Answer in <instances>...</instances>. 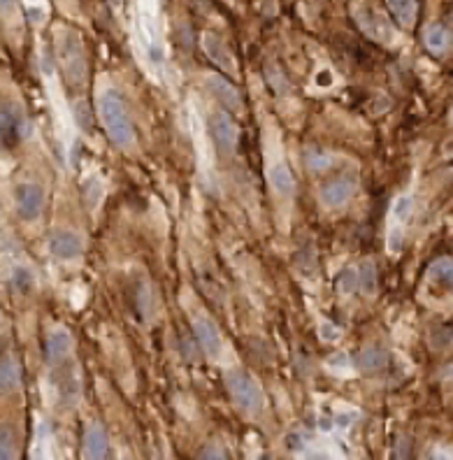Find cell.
Here are the masks:
<instances>
[{"label": "cell", "mask_w": 453, "mask_h": 460, "mask_svg": "<svg viewBox=\"0 0 453 460\" xmlns=\"http://www.w3.org/2000/svg\"><path fill=\"white\" fill-rule=\"evenodd\" d=\"M98 116L105 128L107 138L114 142L119 149H133L135 147V128L128 116L123 96L114 86H107L98 93Z\"/></svg>", "instance_id": "obj_1"}, {"label": "cell", "mask_w": 453, "mask_h": 460, "mask_svg": "<svg viewBox=\"0 0 453 460\" xmlns=\"http://www.w3.org/2000/svg\"><path fill=\"white\" fill-rule=\"evenodd\" d=\"M154 3H140L138 12H135V33H138V44L145 61L154 70L165 68V42H163V30L158 23V14L154 12Z\"/></svg>", "instance_id": "obj_2"}, {"label": "cell", "mask_w": 453, "mask_h": 460, "mask_svg": "<svg viewBox=\"0 0 453 460\" xmlns=\"http://www.w3.org/2000/svg\"><path fill=\"white\" fill-rule=\"evenodd\" d=\"M226 386L230 395H233L235 404L246 414H258L263 409V391H260L258 382L249 372L244 370H228L226 372Z\"/></svg>", "instance_id": "obj_3"}, {"label": "cell", "mask_w": 453, "mask_h": 460, "mask_svg": "<svg viewBox=\"0 0 453 460\" xmlns=\"http://www.w3.org/2000/svg\"><path fill=\"white\" fill-rule=\"evenodd\" d=\"M61 47V61L66 68L68 77L73 79V84H84L86 79V54L82 37L75 28H63V33L59 37Z\"/></svg>", "instance_id": "obj_4"}, {"label": "cell", "mask_w": 453, "mask_h": 460, "mask_svg": "<svg viewBox=\"0 0 453 460\" xmlns=\"http://www.w3.org/2000/svg\"><path fill=\"white\" fill-rule=\"evenodd\" d=\"M411 210H414V198H411V193H402L395 198L391 207V219H388V235H386V249L393 256H397L404 247V230H407Z\"/></svg>", "instance_id": "obj_5"}, {"label": "cell", "mask_w": 453, "mask_h": 460, "mask_svg": "<svg viewBox=\"0 0 453 460\" xmlns=\"http://www.w3.org/2000/svg\"><path fill=\"white\" fill-rule=\"evenodd\" d=\"M14 202L23 221H35L44 210V191L33 181H23L14 188Z\"/></svg>", "instance_id": "obj_6"}, {"label": "cell", "mask_w": 453, "mask_h": 460, "mask_svg": "<svg viewBox=\"0 0 453 460\" xmlns=\"http://www.w3.org/2000/svg\"><path fill=\"white\" fill-rule=\"evenodd\" d=\"M265 174H267L270 186H272V191L277 195L286 198V200L293 198V193H296V177H293L289 163H286L282 156H270L267 158Z\"/></svg>", "instance_id": "obj_7"}, {"label": "cell", "mask_w": 453, "mask_h": 460, "mask_svg": "<svg viewBox=\"0 0 453 460\" xmlns=\"http://www.w3.org/2000/svg\"><path fill=\"white\" fill-rule=\"evenodd\" d=\"M356 186H358L356 177H349V174H344V177H337V179H332V181H325V184L321 186L319 198H321V202H323L328 210L344 207V205L351 200V195L356 193Z\"/></svg>", "instance_id": "obj_8"}, {"label": "cell", "mask_w": 453, "mask_h": 460, "mask_svg": "<svg viewBox=\"0 0 453 460\" xmlns=\"http://www.w3.org/2000/svg\"><path fill=\"white\" fill-rule=\"evenodd\" d=\"M210 131H212V138L217 142V147L221 149L224 154H233L235 147H237V140H240V133H237V126L233 121V116L224 109L212 114V123H210Z\"/></svg>", "instance_id": "obj_9"}, {"label": "cell", "mask_w": 453, "mask_h": 460, "mask_svg": "<svg viewBox=\"0 0 453 460\" xmlns=\"http://www.w3.org/2000/svg\"><path fill=\"white\" fill-rule=\"evenodd\" d=\"M193 332L200 349L205 351L210 361H219L221 351H224V339H221V332L217 328V323L210 321L207 316H198L193 321Z\"/></svg>", "instance_id": "obj_10"}, {"label": "cell", "mask_w": 453, "mask_h": 460, "mask_svg": "<svg viewBox=\"0 0 453 460\" xmlns=\"http://www.w3.org/2000/svg\"><path fill=\"white\" fill-rule=\"evenodd\" d=\"M49 251H52V256L59 260H73V258L82 256L84 242L75 230L59 228V230H54L49 237Z\"/></svg>", "instance_id": "obj_11"}, {"label": "cell", "mask_w": 453, "mask_h": 460, "mask_svg": "<svg viewBox=\"0 0 453 460\" xmlns=\"http://www.w3.org/2000/svg\"><path fill=\"white\" fill-rule=\"evenodd\" d=\"M109 451V440L105 428L98 423H86L82 435V456L84 460H105Z\"/></svg>", "instance_id": "obj_12"}, {"label": "cell", "mask_w": 453, "mask_h": 460, "mask_svg": "<svg viewBox=\"0 0 453 460\" xmlns=\"http://www.w3.org/2000/svg\"><path fill=\"white\" fill-rule=\"evenodd\" d=\"M23 138V119L17 109H0V149H14Z\"/></svg>", "instance_id": "obj_13"}, {"label": "cell", "mask_w": 453, "mask_h": 460, "mask_svg": "<svg viewBox=\"0 0 453 460\" xmlns=\"http://www.w3.org/2000/svg\"><path fill=\"white\" fill-rule=\"evenodd\" d=\"M356 17H358V23L372 40H379V42H391L393 40V26L375 7H368V12L356 14Z\"/></svg>", "instance_id": "obj_14"}, {"label": "cell", "mask_w": 453, "mask_h": 460, "mask_svg": "<svg viewBox=\"0 0 453 460\" xmlns=\"http://www.w3.org/2000/svg\"><path fill=\"white\" fill-rule=\"evenodd\" d=\"M425 279L435 291H442V293L453 296V258L433 260V263L428 265Z\"/></svg>", "instance_id": "obj_15"}, {"label": "cell", "mask_w": 453, "mask_h": 460, "mask_svg": "<svg viewBox=\"0 0 453 460\" xmlns=\"http://www.w3.org/2000/svg\"><path fill=\"white\" fill-rule=\"evenodd\" d=\"M73 351V337H70L68 330L56 328L47 335V344H44V356L49 365H59L63 363Z\"/></svg>", "instance_id": "obj_16"}, {"label": "cell", "mask_w": 453, "mask_h": 460, "mask_svg": "<svg viewBox=\"0 0 453 460\" xmlns=\"http://www.w3.org/2000/svg\"><path fill=\"white\" fill-rule=\"evenodd\" d=\"M203 49L210 56V61L217 63L221 70H226V73H235V59L221 37H217L214 33H205L203 35Z\"/></svg>", "instance_id": "obj_17"}, {"label": "cell", "mask_w": 453, "mask_h": 460, "mask_svg": "<svg viewBox=\"0 0 453 460\" xmlns=\"http://www.w3.org/2000/svg\"><path fill=\"white\" fill-rule=\"evenodd\" d=\"M207 86H210V91L221 100V105H226L230 109H240L242 107V96H240V91L235 89L233 84L228 82V79H224L221 75H207Z\"/></svg>", "instance_id": "obj_18"}, {"label": "cell", "mask_w": 453, "mask_h": 460, "mask_svg": "<svg viewBox=\"0 0 453 460\" xmlns=\"http://www.w3.org/2000/svg\"><path fill=\"white\" fill-rule=\"evenodd\" d=\"M21 384V368L19 361L12 353L0 356V395L17 391Z\"/></svg>", "instance_id": "obj_19"}, {"label": "cell", "mask_w": 453, "mask_h": 460, "mask_svg": "<svg viewBox=\"0 0 453 460\" xmlns=\"http://www.w3.org/2000/svg\"><path fill=\"white\" fill-rule=\"evenodd\" d=\"M423 42H425V47L433 54H444V52L451 49L453 33H451L447 26H444V23L435 21V23H430V26L423 30Z\"/></svg>", "instance_id": "obj_20"}, {"label": "cell", "mask_w": 453, "mask_h": 460, "mask_svg": "<svg viewBox=\"0 0 453 460\" xmlns=\"http://www.w3.org/2000/svg\"><path fill=\"white\" fill-rule=\"evenodd\" d=\"M191 133H193V140H195V149H198V158H200V165H205V168H212V154H210L207 133H205L200 116H198L195 112H191Z\"/></svg>", "instance_id": "obj_21"}, {"label": "cell", "mask_w": 453, "mask_h": 460, "mask_svg": "<svg viewBox=\"0 0 453 460\" xmlns=\"http://www.w3.org/2000/svg\"><path fill=\"white\" fill-rule=\"evenodd\" d=\"M388 363H391V353L381 346H372V349H365V351L361 353L358 368L365 372H377L381 368H386Z\"/></svg>", "instance_id": "obj_22"}, {"label": "cell", "mask_w": 453, "mask_h": 460, "mask_svg": "<svg viewBox=\"0 0 453 460\" xmlns=\"http://www.w3.org/2000/svg\"><path fill=\"white\" fill-rule=\"evenodd\" d=\"M388 10L393 12V17L400 21L402 26H411L414 19H416L418 5L411 3V0H407V3H397V0H391V3H388Z\"/></svg>", "instance_id": "obj_23"}, {"label": "cell", "mask_w": 453, "mask_h": 460, "mask_svg": "<svg viewBox=\"0 0 453 460\" xmlns=\"http://www.w3.org/2000/svg\"><path fill=\"white\" fill-rule=\"evenodd\" d=\"M0 460H17V435L10 425H0Z\"/></svg>", "instance_id": "obj_24"}, {"label": "cell", "mask_w": 453, "mask_h": 460, "mask_svg": "<svg viewBox=\"0 0 453 460\" xmlns=\"http://www.w3.org/2000/svg\"><path fill=\"white\" fill-rule=\"evenodd\" d=\"M358 286L363 289V293H375L377 289V272H375V263L372 260H365L361 265V272H358Z\"/></svg>", "instance_id": "obj_25"}, {"label": "cell", "mask_w": 453, "mask_h": 460, "mask_svg": "<svg viewBox=\"0 0 453 460\" xmlns=\"http://www.w3.org/2000/svg\"><path fill=\"white\" fill-rule=\"evenodd\" d=\"M12 284H14V289H17V291L28 293L30 286H33V274H30L26 267H17V270H14V274H12Z\"/></svg>", "instance_id": "obj_26"}, {"label": "cell", "mask_w": 453, "mask_h": 460, "mask_svg": "<svg viewBox=\"0 0 453 460\" xmlns=\"http://www.w3.org/2000/svg\"><path fill=\"white\" fill-rule=\"evenodd\" d=\"M307 165L312 168L314 172H321L325 168H330L332 165V158L328 154H321V152H309L307 154Z\"/></svg>", "instance_id": "obj_27"}, {"label": "cell", "mask_w": 453, "mask_h": 460, "mask_svg": "<svg viewBox=\"0 0 453 460\" xmlns=\"http://www.w3.org/2000/svg\"><path fill=\"white\" fill-rule=\"evenodd\" d=\"M328 368L335 372V375H346L351 370V361H349L346 353H335L332 358H328Z\"/></svg>", "instance_id": "obj_28"}, {"label": "cell", "mask_w": 453, "mask_h": 460, "mask_svg": "<svg viewBox=\"0 0 453 460\" xmlns=\"http://www.w3.org/2000/svg\"><path fill=\"white\" fill-rule=\"evenodd\" d=\"M356 286H358V272H356V270H346V272L342 274V279H339V291L342 293H354Z\"/></svg>", "instance_id": "obj_29"}, {"label": "cell", "mask_w": 453, "mask_h": 460, "mask_svg": "<svg viewBox=\"0 0 453 460\" xmlns=\"http://www.w3.org/2000/svg\"><path fill=\"white\" fill-rule=\"evenodd\" d=\"M200 460H228V454L219 444H207L203 451H200Z\"/></svg>", "instance_id": "obj_30"}, {"label": "cell", "mask_w": 453, "mask_h": 460, "mask_svg": "<svg viewBox=\"0 0 453 460\" xmlns=\"http://www.w3.org/2000/svg\"><path fill=\"white\" fill-rule=\"evenodd\" d=\"M321 337L325 339V342H332V339L339 337V328L335 326V323L323 321V323H321Z\"/></svg>", "instance_id": "obj_31"}, {"label": "cell", "mask_w": 453, "mask_h": 460, "mask_svg": "<svg viewBox=\"0 0 453 460\" xmlns=\"http://www.w3.org/2000/svg\"><path fill=\"white\" fill-rule=\"evenodd\" d=\"M433 460H453V449H437V454Z\"/></svg>", "instance_id": "obj_32"}, {"label": "cell", "mask_w": 453, "mask_h": 460, "mask_svg": "<svg viewBox=\"0 0 453 460\" xmlns=\"http://www.w3.org/2000/svg\"><path fill=\"white\" fill-rule=\"evenodd\" d=\"M442 377H444V379H453V365H449V368L442 372Z\"/></svg>", "instance_id": "obj_33"}, {"label": "cell", "mask_w": 453, "mask_h": 460, "mask_svg": "<svg viewBox=\"0 0 453 460\" xmlns=\"http://www.w3.org/2000/svg\"><path fill=\"white\" fill-rule=\"evenodd\" d=\"M123 460H128V458H123Z\"/></svg>", "instance_id": "obj_34"}]
</instances>
